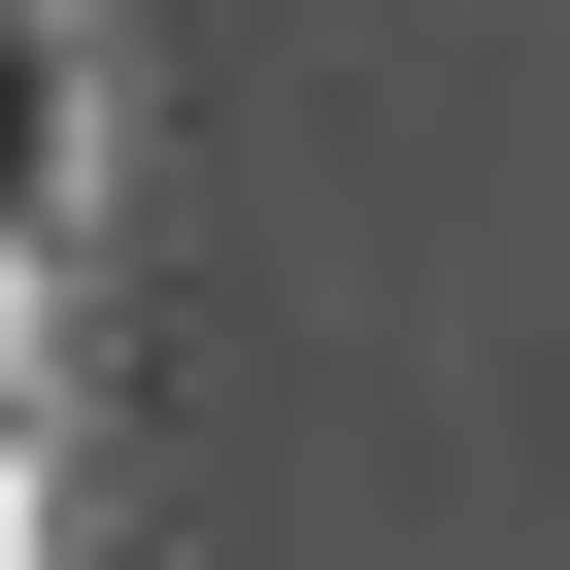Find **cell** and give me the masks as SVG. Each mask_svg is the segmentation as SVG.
<instances>
[{
    "instance_id": "cell-3",
    "label": "cell",
    "mask_w": 570,
    "mask_h": 570,
    "mask_svg": "<svg viewBox=\"0 0 570 570\" xmlns=\"http://www.w3.org/2000/svg\"><path fill=\"white\" fill-rule=\"evenodd\" d=\"M0 370H35V268H0Z\"/></svg>"
},
{
    "instance_id": "cell-2",
    "label": "cell",
    "mask_w": 570,
    "mask_h": 570,
    "mask_svg": "<svg viewBox=\"0 0 570 570\" xmlns=\"http://www.w3.org/2000/svg\"><path fill=\"white\" fill-rule=\"evenodd\" d=\"M0 570H35V436H0Z\"/></svg>"
},
{
    "instance_id": "cell-1",
    "label": "cell",
    "mask_w": 570,
    "mask_h": 570,
    "mask_svg": "<svg viewBox=\"0 0 570 570\" xmlns=\"http://www.w3.org/2000/svg\"><path fill=\"white\" fill-rule=\"evenodd\" d=\"M68 235V0H0V268Z\"/></svg>"
}]
</instances>
